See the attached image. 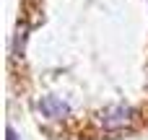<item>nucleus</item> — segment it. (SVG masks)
<instances>
[{
    "label": "nucleus",
    "mask_w": 148,
    "mask_h": 140,
    "mask_svg": "<svg viewBox=\"0 0 148 140\" xmlns=\"http://www.w3.org/2000/svg\"><path fill=\"white\" fill-rule=\"evenodd\" d=\"M135 114H138V112H135L133 107H127V104H117V107H109V109L101 112L99 125H101L104 130H122V127H127V125L135 122Z\"/></svg>",
    "instance_id": "obj_1"
},
{
    "label": "nucleus",
    "mask_w": 148,
    "mask_h": 140,
    "mask_svg": "<svg viewBox=\"0 0 148 140\" xmlns=\"http://www.w3.org/2000/svg\"><path fill=\"white\" fill-rule=\"evenodd\" d=\"M39 112H42L47 120H62V117L70 114V107H68L62 99H57V96H44V99L39 101Z\"/></svg>",
    "instance_id": "obj_2"
},
{
    "label": "nucleus",
    "mask_w": 148,
    "mask_h": 140,
    "mask_svg": "<svg viewBox=\"0 0 148 140\" xmlns=\"http://www.w3.org/2000/svg\"><path fill=\"white\" fill-rule=\"evenodd\" d=\"M5 138H8V140H18V135H16L13 127H8V130H5Z\"/></svg>",
    "instance_id": "obj_3"
}]
</instances>
